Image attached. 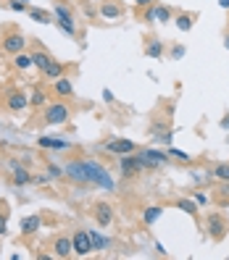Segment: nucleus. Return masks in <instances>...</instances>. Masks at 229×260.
I'll return each mask as SVG.
<instances>
[{"label":"nucleus","mask_w":229,"mask_h":260,"mask_svg":"<svg viewBox=\"0 0 229 260\" xmlns=\"http://www.w3.org/2000/svg\"><path fill=\"white\" fill-rule=\"evenodd\" d=\"M87 171H90V184H98V187L106 189V192H114V189H116L114 176L108 173L98 161H87Z\"/></svg>","instance_id":"obj_1"},{"label":"nucleus","mask_w":229,"mask_h":260,"mask_svg":"<svg viewBox=\"0 0 229 260\" xmlns=\"http://www.w3.org/2000/svg\"><path fill=\"white\" fill-rule=\"evenodd\" d=\"M53 16H56V24L61 26L66 34H77V24H74V13L69 11L63 3H56V8H53Z\"/></svg>","instance_id":"obj_2"},{"label":"nucleus","mask_w":229,"mask_h":260,"mask_svg":"<svg viewBox=\"0 0 229 260\" xmlns=\"http://www.w3.org/2000/svg\"><path fill=\"white\" fill-rule=\"evenodd\" d=\"M69 116H71L69 105H63V103H53L48 110H45V124H48V126H61V124H66V121H69Z\"/></svg>","instance_id":"obj_3"},{"label":"nucleus","mask_w":229,"mask_h":260,"mask_svg":"<svg viewBox=\"0 0 229 260\" xmlns=\"http://www.w3.org/2000/svg\"><path fill=\"white\" fill-rule=\"evenodd\" d=\"M66 176H71L77 184H90V171H87V161H69L66 163Z\"/></svg>","instance_id":"obj_4"},{"label":"nucleus","mask_w":229,"mask_h":260,"mask_svg":"<svg viewBox=\"0 0 229 260\" xmlns=\"http://www.w3.org/2000/svg\"><path fill=\"white\" fill-rule=\"evenodd\" d=\"M24 48H26V40L21 37V32H8L3 37V50L5 53L16 55V53H24Z\"/></svg>","instance_id":"obj_5"},{"label":"nucleus","mask_w":229,"mask_h":260,"mask_svg":"<svg viewBox=\"0 0 229 260\" xmlns=\"http://www.w3.org/2000/svg\"><path fill=\"white\" fill-rule=\"evenodd\" d=\"M71 247H74V255H90V253H93V242H90V234H87V231H77V234L74 237H71Z\"/></svg>","instance_id":"obj_6"},{"label":"nucleus","mask_w":229,"mask_h":260,"mask_svg":"<svg viewBox=\"0 0 229 260\" xmlns=\"http://www.w3.org/2000/svg\"><path fill=\"white\" fill-rule=\"evenodd\" d=\"M142 155V161H145V166L148 169H161V166H169V153H161V150H142L140 153Z\"/></svg>","instance_id":"obj_7"},{"label":"nucleus","mask_w":229,"mask_h":260,"mask_svg":"<svg viewBox=\"0 0 229 260\" xmlns=\"http://www.w3.org/2000/svg\"><path fill=\"white\" fill-rule=\"evenodd\" d=\"M106 153H111V155H132L134 153V142H132V139H124V137L111 139V142L106 145Z\"/></svg>","instance_id":"obj_8"},{"label":"nucleus","mask_w":229,"mask_h":260,"mask_svg":"<svg viewBox=\"0 0 229 260\" xmlns=\"http://www.w3.org/2000/svg\"><path fill=\"white\" fill-rule=\"evenodd\" d=\"M5 108L13 110V113H19V110L29 108V97H26L24 92H19V89H11V92H8V97H5Z\"/></svg>","instance_id":"obj_9"},{"label":"nucleus","mask_w":229,"mask_h":260,"mask_svg":"<svg viewBox=\"0 0 229 260\" xmlns=\"http://www.w3.org/2000/svg\"><path fill=\"white\" fill-rule=\"evenodd\" d=\"M206 229H208V234L214 237V239H222V237L227 234V224H224V218H222V216H216V213H211V216H208Z\"/></svg>","instance_id":"obj_10"},{"label":"nucleus","mask_w":229,"mask_h":260,"mask_svg":"<svg viewBox=\"0 0 229 260\" xmlns=\"http://www.w3.org/2000/svg\"><path fill=\"white\" fill-rule=\"evenodd\" d=\"M171 18V8L169 5H148V11H145V21H169Z\"/></svg>","instance_id":"obj_11"},{"label":"nucleus","mask_w":229,"mask_h":260,"mask_svg":"<svg viewBox=\"0 0 229 260\" xmlns=\"http://www.w3.org/2000/svg\"><path fill=\"white\" fill-rule=\"evenodd\" d=\"M95 221H98V226H108L114 221V208L108 205V202H98L95 205Z\"/></svg>","instance_id":"obj_12"},{"label":"nucleus","mask_w":229,"mask_h":260,"mask_svg":"<svg viewBox=\"0 0 229 260\" xmlns=\"http://www.w3.org/2000/svg\"><path fill=\"white\" fill-rule=\"evenodd\" d=\"M37 145L42 147V150H69V142L66 139H58V137H40Z\"/></svg>","instance_id":"obj_13"},{"label":"nucleus","mask_w":229,"mask_h":260,"mask_svg":"<svg viewBox=\"0 0 229 260\" xmlns=\"http://www.w3.org/2000/svg\"><path fill=\"white\" fill-rule=\"evenodd\" d=\"M100 16H103V18H121L124 8L118 3H114V0H103V5H100Z\"/></svg>","instance_id":"obj_14"},{"label":"nucleus","mask_w":229,"mask_h":260,"mask_svg":"<svg viewBox=\"0 0 229 260\" xmlns=\"http://www.w3.org/2000/svg\"><path fill=\"white\" fill-rule=\"evenodd\" d=\"M53 89H56L58 97H71L74 95V85H71V79H66V77H58L56 82H53Z\"/></svg>","instance_id":"obj_15"},{"label":"nucleus","mask_w":229,"mask_h":260,"mask_svg":"<svg viewBox=\"0 0 229 260\" xmlns=\"http://www.w3.org/2000/svg\"><path fill=\"white\" fill-rule=\"evenodd\" d=\"M53 253H56V258H69L71 253H74V247H71V239H69V237H58L56 242H53Z\"/></svg>","instance_id":"obj_16"},{"label":"nucleus","mask_w":229,"mask_h":260,"mask_svg":"<svg viewBox=\"0 0 229 260\" xmlns=\"http://www.w3.org/2000/svg\"><path fill=\"white\" fill-rule=\"evenodd\" d=\"M29 55H32V63H34V66H37L40 71H45V69L50 66V61H53L45 50H34V53H29Z\"/></svg>","instance_id":"obj_17"},{"label":"nucleus","mask_w":229,"mask_h":260,"mask_svg":"<svg viewBox=\"0 0 229 260\" xmlns=\"http://www.w3.org/2000/svg\"><path fill=\"white\" fill-rule=\"evenodd\" d=\"M163 216V208L161 205H150V208H145V213H142V221H145V224H155V221H158Z\"/></svg>","instance_id":"obj_18"},{"label":"nucleus","mask_w":229,"mask_h":260,"mask_svg":"<svg viewBox=\"0 0 229 260\" xmlns=\"http://www.w3.org/2000/svg\"><path fill=\"white\" fill-rule=\"evenodd\" d=\"M40 216H29V218H24L21 221V234H34V231L40 229Z\"/></svg>","instance_id":"obj_19"},{"label":"nucleus","mask_w":229,"mask_h":260,"mask_svg":"<svg viewBox=\"0 0 229 260\" xmlns=\"http://www.w3.org/2000/svg\"><path fill=\"white\" fill-rule=\"evenodd\" d=\"M26 13H29V16L34 18V21H40V24H50L53 18H56V16H53L50 11H42V8H29Z\"/></svg>","instance_id":"obj_20"},{"label":"nucleus","mask_w":229,"mask_h":260,"mask_svg":"<svg viewBox=\"0 0 229 260\" xmlns=\"http://www.w3.org/2000/svg\"><path fill=\"white\" fill-rule=\"evenodd\" d=\"M13 66L19 69V71L32 69V66H34V63H32V55H26V53H16V55H13Z\"/></svg>","instance_id":"obj_21"},{"label":"nucleus","mask_w":229,"mask_h":260,"mask_svg":"<svg viewBox=\"0 0 229 260\" xmlns=\"http://www.w3.org/2000/svg\"><path fill=\"white\" fill-rule=\"evenodd\" d=\"M11 169H13V181H16V184H29V181H32V176H29V171H26L24 166H16V163H13Z\"/></svg>","instance_id":"obj_22"},{"label":"nucleus","mask_w":229,"mask_h":260,"mask_svg":"<svg viewBox=\"0 0 229 260\" xmlns=\"http://www.w3.org/2000/svg\"><path fill=\"white\" fill-rule=\"evenodd\" d=\"M145 53H148L150 58H161V55H163V42L153 37V40H150L148 45H145Z\"/></svg>","instance_id":"obj_23"},{"label":"nucleus","mask_w":229,"mask_h":260,"mask_svg":"<svg viewBox=\"0 0 229 260\" xmlns=\"http://www.w3.org/2000/svg\"><path fill=\"white\" fill-rule=\"evenodd\" d=\"M87 234H90V242H93V250H106L108 245H111L103 234H98V231H87Z\"/></svg>","instance_id":"obj_24"},{"label":"nucleus","mask_w":229,"mask_h":260,"mask_svg":"<svg viewBox=\"0 0 229 260\" xmlns=\"http://www.w3.org/2000/svg\"><path fill=\"white\" fill-rule=\"evenodd\" d=\"M42 74H45V77H48V79H58V77H63V66H61L58 61H50V66L45 69Z\"/></svg>","instance_id":"obj_25"},{"label":"nucleus","mask_w":229,"mask_h":260,"mask_svg":"<svg viewBox=\"0 0 229 260\" xmlns=\"http://www.w3.org/2000/svg\"><path fill=\"white\" fill-rule=\"evenodd\" d=\"M177 29L179 32H190L192 29V16L190 13H179L177 16Z\"/></svg>","instance_id":"obj_26"},{"label":"nucleus","mask_w":229,"mask_h":260,"mask_svg":"<svg viewBox=\"0 0 229 260\" xmlns=\"http://www.w3.org/2000/svg\"><path fill=\"white\" fill-rule=\"evenodd\" d=\"M177 208L185 210V213H190V216H195V213H198V202H195V200H179Z\"/></svg>","instance_id":"obj_27"},{"label":"nucleus","mask_w":229,"mask_h":260,"mask_svg":"<svg viewBox=\"0 0 229 260\" xmlns=\"http://www.w3.org/2000/svg\"><path fill=\"white\" fill-rule=\"evenodd\" d=\"M166 153H169V158H177V161H182V163H192V158L185 150H177V147H171V145H169Z\"/></svg>","instance_id":"obj_28"},{"label":"nucleus","mask_w":229,"mask_h":260,"mask_svg":"<svg viewBox=\"0 0 229 260\" xmlns=\"http://www.w3.org/2000/svg\"><path fill=\"white\" fill-rule=\"evenodd\" d=\"M214 176H216V179H222V181H229V163H219L214 169Z\"/></svg>","instance_id":"obj_29"},{"label":"nucleus","mask_w":229,"mask_h":260,"mask_svg":"<svg viewBox=\"0 0 229 260\" xmlns=\"http://www.w3.org/2000/svg\"><path fill=\"white\" fill-rule=\"evenodd\" d=\"M45 103H48V95H45L42 89H37V92L29 97V105H34V108H40V105H45Z\"/></svg>","instance_id":"obj_30"},{"label":"nucleus","mask_w":229,"mask_h":260,"mask_svg":"<svg viewBox=\"0 0 229 260\" xmlns=\"http://www.w3.org/2000/svg\"><path fill=\"white\" fill-rule=\"evenodd\" d=\"M48 171H50V176H53V179H61V176L66 173V171H63V169H58V166H53V163L48 166Z\"/></svg>","instance_id":"obj_31"},{"label":"nucleus","mask_w":229,"mask_h":260,"mask_svg":"<svg viewBox=\"0 0 229 260\" xmlns=\"http://www.w3.org/2000/svg\"><path fill=\"white\" fill-rule=\"evenodd\" d=\"M182 55H185V48H182V45H177V48L171 50V58H174V61H179Z\"/></svg>","instance_id":"obj_32"},{"label":"nucleus","mask_w":229,"mask_h":260,"mask_svg":"<svg viewBox=\"0 0 229 260\" xmlns=\"http://www.w3.org/2000/svg\"><path fill=\"white\" fill-rule=\"evenodd\" d=\"M5 231H8V218H5V216H0V237H3Z\"/></svg>","instance_id":"obj_33"},{"label":"nucleus","mask_w":229,"mask_h":260,"mask_svg":"<svg viewBox=\"0 0 229 260\" xmlns=\"http://www.w3.org/2000/svg\"><path fill=\"white\" fill-rule=\"evenodd\" d=\"M195 202H198V205H206V202H208V194H203V192L195 194Z\"/></svg>","instance_id":"obj_34"},{"label":"nucleus","mask_w":229,"mask_h":260,"mask_svg":"<svg viewBox=\"0 0 229 260\" xmlns=\"http://www.w3.org/2000/svg\"><path fill=\"white\" fill-rule=\"evenodd\" d=\"M158 145H171V134H166V137H158Z\"/></svg>","instance_id":"obj_35"},{"label":"nucleus","mask_w":229,"mask_h":260,"mask_svg":"<svg viewBox=\"0 0 229 260\" xmlns=\"http://www.w3.org/2000/svg\"><path fill=\"white\" fill-rule=\"evenodd\" d=\"M134 5H140V8L145 5V8H148V5H153V0H134Z\"/></svg>","instance_id":"obj_36"},{"label":"nucleus","mask_w":229,"mask_h":260,"mask_svg":"<svg viewBox=\"0 0 229 260\" xmlns=\"http://www.w3.org/2000/svg\"><path fill=\"white\" fill-rule=\"evenodd\" d=\"M103 100H108V103H111V100H114V92H111V89H103Z\"/></svg>","instance_id":"obj_37"},{"label":"nucleus","mask_w":229,"mask_h":260,"mask_svg":"<svg viewBox=\"0 0 229 260\" xmlns=\"http://www.w3.org/2000/svg\"><path fill=\"white\" fill-rule=\"evenodd\" d=\"M219 5H222V8H229V0H219Z\"/></svg>","instance_id":"obj_38"},{"label":"nucleus","mask_w":229,"mask_h":260,"mask_svg":"<svg viewBox=\"0 0 229 260\" xmlns=\"http://www.w3.org/2000/svg\"><path fill=\"white\" fill-rule=\"evenodd\" d=\"M224 48H227V50H229V34H227V37H224Z\"/></svg>","instance_id":"obj_39"}]
</instances>
